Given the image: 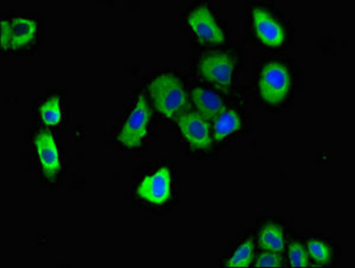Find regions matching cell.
<instances>
[{
    "mask_svg": "<svg viewBox=\"0 0 355 268\" xmlns=\"http://www.w3.org/2000/svg\"><path fill=\"white\" fill-rule=\"evenodd\" d=\"M154 106L166 117L174 118L186 105V94L182 82L172 74H162L148 85Z\"/></svg>",
    "mask_w": 355,
    "mask_h": 268,
    "instance_id": "cell-1",
    "label": "cell"
},
{
    "mask_svg": "<svg viewBox=\"0 0 355 268\" xmlns=\"http://www.w3.org/2000/svg\"><path fill=\"white\" fill-rule=\"evenodd\" d=\"M291 75L287 67L279 62H271L259 75V94L271 106H279L287 99L291 90Z\"/></svg>",
    "mask_w": 355,
    "mask_h": 268,
    "instance_id": "cell-2",
    "label": "cell"
},
{
    "mask_svg": "<svg viewBox=\"0 0 355 268\" xmlns=\"http://www.w3.org/2000/svg\"><path fill=\"white\" fill-rule=\"evenodd\" d=\"M198 68L202 78L220 90L230 88L234 68V58L230 55L220 53L204 55L199 61Z\"/></svg>",
    "mask_w": 355,
    "mask_h": 268,
    "instance_id": "cell-3",
    "label": "cell"
},
{
    "mask_svg": "<svg viewBox=\"0 0 355 268\" xmlns=\"http://www.w3.org/2000/svg\"><path fill=\"white\" fill-rule=\"evenodd\" d=\"M150 119V110L145 97L141 94L119 135V142L130 149L140 146L147 134Z\"/></svg>",
    "mask_w": 355,
    "mask_h": 268,
    "instance_id": "cell-4",
    "label": "cell"
},
{
    "mask_svg": "<svg viewBox=\"0 0 355 268\" xmlns=\"http://www.w3.org/2000/svg\"><path fill=\"white\" fill-rule=\"evenodd\" d=\"M189 25L200 41L211 44H220L225 40L222 28L216 21L210 8L202 5L193 8L187 18Z\"/></svg>",
    "mask_w": 355,
    "mask_h": 268,
    "instance_id": "cell-5",
    "label": "cell"
},
{
    "mask_svg": "<svg viewBox=\"0 0 355 268\" xmlns=\"http://www.w3.org/2000/svg\"><path fill=\"white\" fill-rule=\"evenodd\" d=\"M179 128L182 137L196 150H207L211 147L210 128L205 119L199 113H186L179 120Z\"/></svg>",
    "mask_w": 355,
    "mask_h": 268,
    "instance_id": "cell-6",
    "label": "cell"
},
{
    "mask_svg": "<svg viewBox=\"0 0 355 268\" xmlns=\"http://www.w3.org/2000/svg\"><path fill=\"white\" fill-rule=\"evenodd\" d=\"M252 17L256 35L259 41L269 47H279L283 44L286 38L284 28L268 10L263 8H254Z\"/></svg>",
    "mask_w": 355,
    "mask_h": 268,
    "instance_id": "cell-7",
    "label": "cell"
},
{
    "mask_svg": "<svg viewBox=\"0 0 355 268\" xmlns=\"http://www.w3.org/2000/svg\"><path fill=\"white\" fill-rule=\"evenodd\" d=\"M137 194L147 202L154 204L165 203L171 195V174L168 169L162 167L142 181Z\"/></svg>",
    "mask_w": 355,
    "mask_h": 268,
    "instance_id": "cell-8",
    "label": "cell"
},
{
    "mask_svg": "<svg viewBox=\"0 0 355 268\" xmlns=\"http://www.w3.org/2000/svg\"><path fill=\"white\" fill-rule=\"evenodd\" d=\"M35 146L40 157L42 167L49 179H55L61 170L60 155L57 150L56 142L53 134L49 131L43 130L38 132L35 138Z\"/></svg>",
    "mask_w": 355,
    "mask_h": 268,
    "instance_id": "cell-9",
    "label": "cell"
},
{
    "mask_svg": "<svg viewBox=\"0 0 355 268\" xmlns=\"http://www.w3.org/2000/svg\"><path fill=\"white\" fill-rule=\"evenodd\" d=\"M192 100L197 107L199 114L205 120L217 118L224 110V103L217 94L204 88H196L192 90Z\"/></svg>",
    "mask_w": 355,
    "mask_h": 268,
    "instance_id": "cell-10",
    "label": "cell"
},
{
    "mask_svg": "<svg viewBox=\"0 0 355 268\" xmlns=\"http://www.w3.org/2000/svg\"><path fill=\"white\" fill-rule=\"evenodd\" d=\"M11 25V48L18 49L33 43L37 33V23L25 17H15Z\"/></svg>",
    "mask_w": 355,
    "mask_h": 268,
    "instance_id": "cell-11",
    "label": "cell"
},
{
    "mask_svg": "<svg viewBox=\"0 0 355 268\" xmlns=\"http://www.w3.org/2000/svg\"><path fill=\"white\" fill-rule=\"evenodd\" d=\"M241 119L234 110H224L216 118L214 124V137L217 142H222L231 134L239 130Z\"/></svg>",
    "mask_w": 355,
    "mask_h": 268,
    "instance_id": "cell-12",
    "label": "cell"
},
{
    "mask_svg": "<svg viewBox=\"0 0 355 268\" xmlns=\"http://www.w3.org/2000/svg\"><path fill=\"white\" fill-rule=\"evenodd\" d=\"M259 244L266 251L277 253L284 248V235L281 228L275 224H266L259 234Z\"/></svg>",
    "mask_w": 355,
    "mask_h": 268,
    "instance_id": "cell-13",
    "label": "cell"
},
{
    "mask_svg": "<svg viewBox=\"0 0 355 268\" xmlns=\"http://www.w3.org/2000/svg\"><path fill=\"white\" fill-rule=\"evenodd\" d=\"M40 114L45 124L57 125L58 122H61L62 118L60 98L51 97L48 100H45L40 107Z\"/></svg>",
    "mask_w": 355,
    "mask_h": 268,
    "instance_id": "cell-14",
    "label": "cell"
},
{
    "mask_svg": "<svg viewBox=\"0 0 355 268\" xmlns=\"http://www.w3.org/2000/svg\"><path fill=\"white\" fill-rule=\"evenodd\" d=\"M252 248V240L245 241L244 244H241L226 262V267H248L251 262Z\"/></svg>",
    "mask_w": 355,
    "mask_h": 268,
    "instance_id": "cell-15",
    "label": "cell"
},
{
    "mask_svg": "<svg viewBox=\"0 0 355 268\" xmlns=\"http://www.w3.org/2000/svg\"><path fill=\"white\" fill-rule=\"evenodd\" d=\"M308 251L316 262L326 264L331 260V249L322 241L311 240L308 242Z\"/></svg>",
    "mask_w": 355,
    "mask_h": 268,
    "instance_id": "cell-16",
    "label": "cell"
},
{
    "mask_svg": "<svg viewBox=\"0 0 355 268\" xmlns=\"http://www.w3.org/2000/svg\"><path fill=\"white\" fill-rule=\"evenodd\" d=\"M289 261L294 267H306L308 266L307 254L304 252L302 244L294 242L289 248Z\"/></svg>",
    "mask_w": 355,
    "mask_h": 268,
    "instance_id": "cell-17",
    "label": "cell"
},
{
    "mask_svg": "<svg viewBox=\"0 0 355 268\" xmlns=\"http://www.w3.org/2000/svg\"><path fill=\"white\" fill-rule=\"evenodd\" d=\"M282 265L279 260V256H276L274 252L263 253L256 261L257 267H279Z\"/></svg>",
    "mask_w": 355,
    "mask_h": 268,
    "instance_id": "cell-18",
    "label": "cell"
},
{
    "mask_svg": "<svg viewBox=\"0 0 355 268\" xmlns=\"http://www.w3.org/2000/svg\"><path fill=\"white\" fill-rule=\"evenodd\" d=\"M11 47V25L10 22L1 21V48L8 49Z\"/></svg>",
    "mask_w": 355,
    "mask_h": 268,
    "instance_id": "cell-19",
    "label": "cell"
}]
</instances>
